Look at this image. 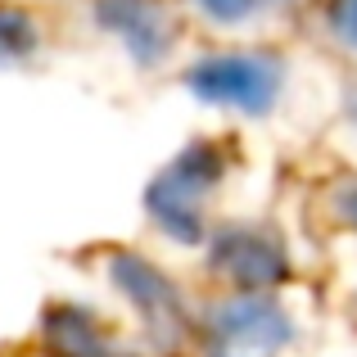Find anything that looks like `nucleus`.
<instances>
[{"label":"nucleus","instance_id":"nucleus-1","mask_svg":"<svg viewBox=\"0 0 357 357\" xmlns=\"http://www.w3.org/2000/svg\"><path fill=\"white\" fill-rule=\"evenodd\" d=\"M280 63L262 50H231V54H218V59H204L185 73V86L195 91L199 100L208 105H227V109H240L249 118H262L280 96Z\"/></svg>","mask_w":357,"mask_h":357},{"label":"nucleus","instance_id":"nucleus-2","mask_svg":"<svg viewBox=\"0 0 357 357\" xmlns=\"http://www.w3.org/2000/svg\"><path fill=\"white\" fill-rule=\"evenodd\" d=\"M32 45H36V27L14 9H0V63L23 59Z\"/></svg>","mask_w":357,"mask_h":357},{"label":"nucleus","instance_id":"nucleus-5","mask_svg":"<svg viewBox=\"0 0 357 357\" xmlns=\"http://www.w3.org/2000/svg\"><path fill=\"white\" fill-rule=\"evenodd\" d=\"M349 218L357 222V190H353V199H349Z\"/></svg>","mask_w":357,"mask_h":357},{"label":"nucleus","instance_id":"nucleus-4","mask_svg":"<svg viewBox=\"0 0 357 357\" xmlns=\"http://www.w3.org/2000/svg\"><path fill=\"white\" fill-rule=\"evenodd\" d=\"M331 23H335V32H340V41L357 50V0H340L335 14H331Z\"/></svg>","mask_w":357,"mask_h":357},{"label":"nucleus","instance_id":"nucleus-3","mask_svg":"<svg viewBox=\"0 0 357 357\" xmlns=\"http://www.w3.org/2000/svg\"><path fill=\"white\" fill-rule=\"evenodd\" d=\"M199 5L222 23H240V18H253L258 9H267L271 0H199Z\"/></svg>","mask_w":357,"mask_h":357}]
</instances>
